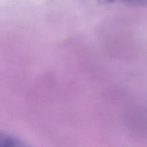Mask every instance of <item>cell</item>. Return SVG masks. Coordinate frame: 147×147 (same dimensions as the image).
<instances>
[{
	"mask_svg": "<svg viewBox=\"0 0 147 147\" xmlns=\"http://www.w3.org/2000/svg\"><path fill=\"white\" fill-rule=\"evenodd\" d=\"M0 147H30L16 137L7 134L0 135Z\"/></svg>",
	"mask_w": 147,
	"mask_h": 147,
	"instance_id": "cell-1",
	"label": "cell"
}]
</instances>
